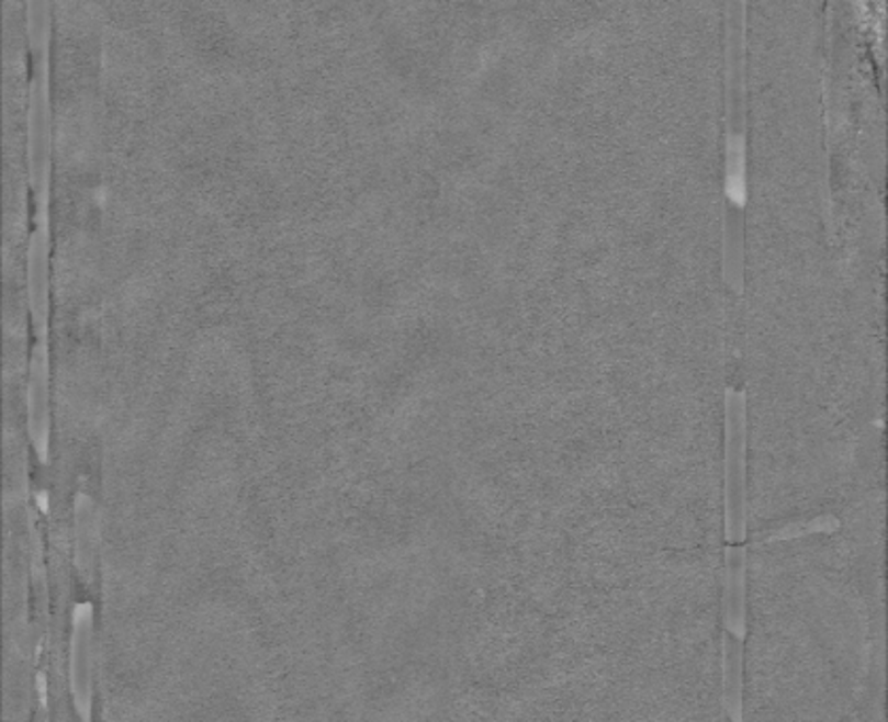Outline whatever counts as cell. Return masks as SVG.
Returning a JSON list of instances; mask_svg holds the SVG:
<instances>
[{
  "label": "cell",
  "mask_w": 888,
  "mask_h": 722,
  "mask_svg": "<svg viewBox=\"0 0 888 722\" xmlns=\"http://www.w3.org/2000/svg\"><path fill=\"white\" fill-rule=\"evenodd\" d=\"M31 88V172L38 212H47L52 168V113H49V61L47 49L36 52Z\"/></svg>",
  "instance_id": "cell-1"
},
{
  "label": "cell",
  "mask_w": 888,
  "mask_h": 722,
  "mask_svg": "<svg viewBox=\"0 0 888 722\" xmlns=\"http://www.w3.org/2000/svg\"><path fill=\"white\" fill-rule=\"evenodd\" d=\"M70 692L83 721H90L93 695V608L77 603L70 635Z\"/></svg>",
  "instance_id": "cell-2"
},
{
  "label": "cell",
  "mask_w": 888,
  "mask_h": 722,
  "mask_svg": "<svg viewBox=\"0 0 888 722\" xmlns=\"http://www.w3.org/2000/svg\"><path fill=\"white\" fill-rule=\"evenodd\" d=\"M29 426L38 455L47 460L49 452V373H47V341L38 339L32 348L31 392H29Z\"/></svg>",
  "instance_id": "cell-3"
},
{
  "label": "cell",
  "mask_w": 888,
  "mask_h": 722,
  "mask_svg": "<svg viewBox=\"0 0 888 722\" xmlns=\"http://www.w3.org/2000/svg\"><path fill=\"white\" fill-rule=\"evenodd\" d=\"M47 227H38L32 232L31 250H29V286H31L32 318L38 339H45L47 318H49V300H47Z\"/></svg>",
  "instance_id": "cell-4"
},
{
  "label": "cell",
  "mask_w": 888,
  "mask_h": 722,
  "mask_svg": "<svg viewBox=\"0 0 888 722\" xmlns=\"http://www.w3.org/2000/svg\"><path fill=\"white\" fill-rule=\"evenodd\" d=\"M726 571V625L738 638L744 635V549L732 544L728 549Z\"/></svg>",
  "instance_id": "cell-5"
},
{
  "label": "cell",
  "mask_w": 888,
  "mask_h": 722,
  "mask_svg": "<svg viewBox=\"0 0 888 722\" xmlns=\"http://www.w3.org/2000/svg\"><path fill=\"white\" fill-rule=\"evenodd\" d=\"M95 507L92 498L79 494L75 500V544H77V568L86 580H92L95 564Z\"/></svg>",
  "instance_id": "cell-6"
},
{
  "label": "cell",
  "mask_w": 888,
  "mask_h": 722,
  "mask_svg": "<svg viewBox=\"0 0 888 722\" xmlns=\"http://www.w3.org/2000/svg\"><path fill=\"white\" fill-rule=\"evenodd\" d=\"M726 646V678H723V703L730 721H740L742 710V638L732 632L723 633Z\"/></svg>",
  "instance_id": "cell-7"
}]
</instances>
